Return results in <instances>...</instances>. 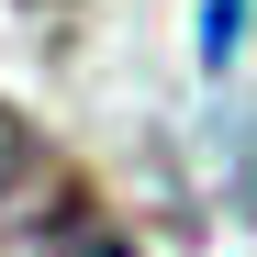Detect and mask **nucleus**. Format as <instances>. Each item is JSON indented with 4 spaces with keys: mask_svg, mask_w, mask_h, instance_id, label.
<instances>
[{
    "mask_svg": "<svg viewBox=\"0 0 257 257\" xmlns=\"http://www.w3.org/2000/svg\"><path fill=\"white\" fill-rule=\"evenodd\" d=\"M0 257H123V224H112L78 179H56L23 224H0Z\"/></svg>",
    "mask_w": 257,
    "mask_h": 257,
    "instance_id": "1",
    "label": "nucleus"
}]
</instances>
